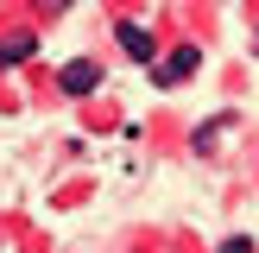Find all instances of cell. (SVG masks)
<instances>
[{
  "label": "cell",
  "mask_w": 259,
  "mask_h": 253,
  "mask_svg": "<svg viewBox=\"0 0 259 253\" xmlns=\"http://www.w3.org/2000/svg\"><path fill=\"white\" fill-rule=\"evenodd\" d=\"M202 70V51L196 45H177L171 57H152V76H158V89H177L184 76H196Z\"/></svg>",
  "instance_id": "obj_1"
},
{
  "label": "cell",
  "mask_w": 259,
  "mask_h": 253,
  "mask_svg": "<svg viewBox=\"0 0 259 253\" xmlns=\"http://www.w3.org/2000/svg\"><path fill=\"white\" fill-rule=\"evenodd\" d=\"M114 38H120V51H126L133 63H152V57H158V45H152V32H146L139 19H120V25H114Z\"/></svg>",
  "instance_id": "obj_2"
},
{
  "label": "cell",
  "mask_w": 259,
  "mask_h": 253,
  "mask_svg": "<svg viewBox=\"0 0 259 253\" xmlns=\"http://www.w3.org/2000/svg\"><path fill=\"white\" fill-rule=\"evenodd\" d=\"M57 82H63V95H95V89H101V70H95L89 57H76V63H63Z\"/></svg>",
  "instance_id": "obj_3"
},
{
  "label": "cell",
  "mask_w": 259,
  "mask_h": 253,
  "mask_svg": "<svg viewBox=\"0 0 259 253\" xmlns=\"http://www.w3.org/2000/svg\"><path fill=\"white\" fill-rule=\"evenodd\" d=\"M32 32H7V38H0V70H13V63H25V57H32Z\"/></svg>",
  "instance_id": "obj_4"
},
{
  "label": "cell",
  "mask_w": 259,
  "mask_h": 253,
  "mask_svg": "<svg viewBox=\"0 0 259 253\" xmlns=\"http://www.w3.org/2000/svg\"><path fill=\"white\" fill-rule=\"evenodd\" d=\"M222 253H253V240H247V234H234V240H222Z\"/></svg>",
  "instance_id": "obj_5"
},
{
  "label": "cell",
  "mask_w": 259,
  "mask_h": 253,
  "mask_svg": "<svg viewBox=\"0 0 259 253\" xmlns=\"http://www.w3.org/2000/svg\"><path fill=\"white\" fill-rule=\"evenodd\" d=\"M253 57H259V32H253Z\"/></svg>",
  "instance_id": "obj_6"
},
{
  "label": "cell",
  "mask_w": 259,
  "mask_h": 253,
  "mask_svg": "<svg viewBox=\"0 0 259 253\" xmlns=\"http://www.w3.org/2000/svg\"><path fill=\"white\" fill-rule=\"evenodd\" d=\"M51 7H70V0H51Z\"/></svg>",
  "instance_id": "obj_7"
}]
</instances>
